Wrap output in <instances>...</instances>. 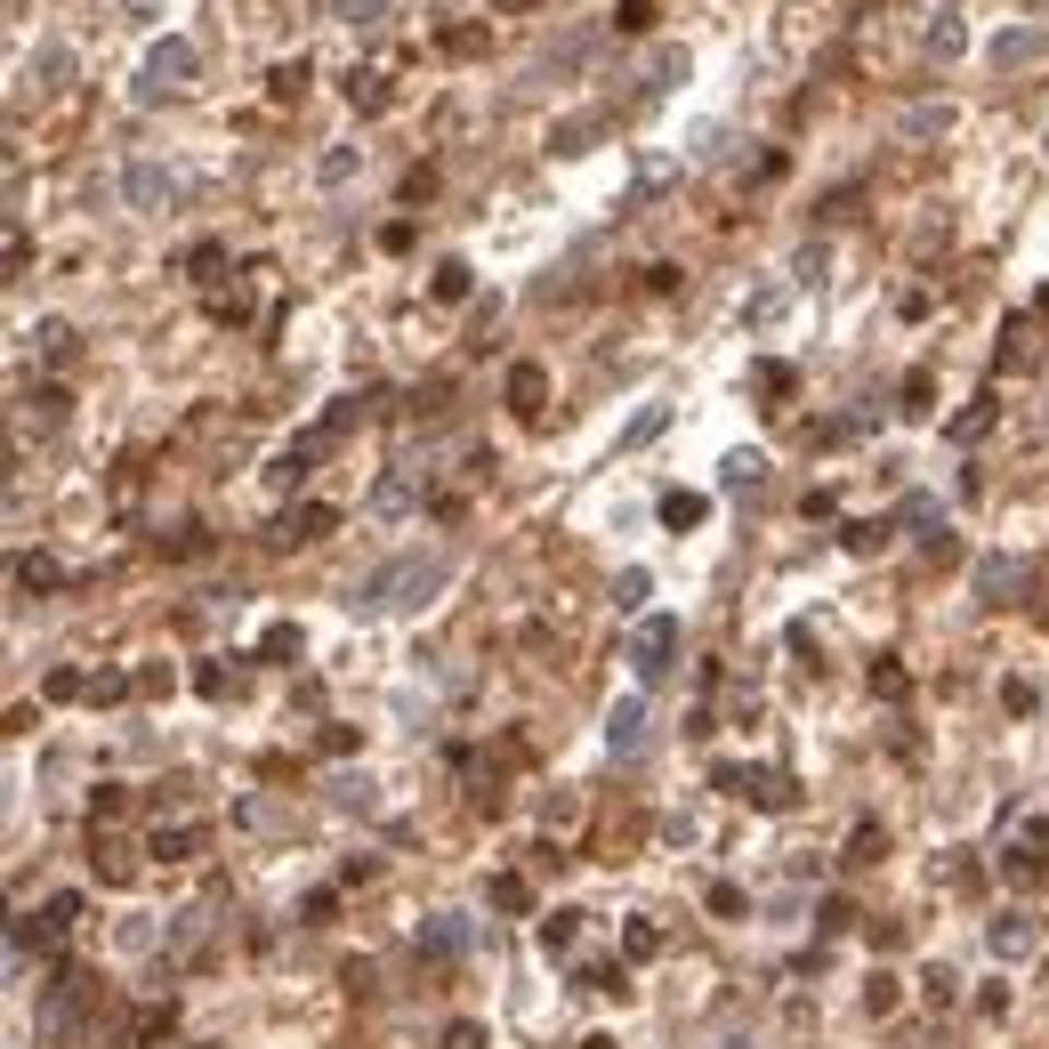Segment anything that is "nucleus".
<instances>
[{"instance_id":"nucleus-24","label":"nucleus","mask_w":1049,"mask_h":1049,"mask_svg":"<svg viewBox=\"0 0 1049 1049\" xmlns=\"http://www.w3.org/2000/svg\"><path fill=\"white\" fill-rule=\"evenodd\" d=\"M323 9H332L339 25H380V16H388V0H323Z\"/></svg>"},{"instance_id":"nucleus-33","label":"nucleus","mask_w":1049,"mask_h":1049,"mask_svg":"<svg viewBox=\"0 0 1049 1049\" xmlns=\"http://www.w3.org/2000/svg\"><path fill=\"white\" fill-rule=\"evenodd\" d=\"M929 396H937V380H929V372L904 380V413H929Z\"/></svg>"},{"instance_id":"nucleus-15","label":"nucleus","mask_w":1049,"mask_h":1049,"mask_svg":"<svg viewBox=\"0 0 1049 1049\" xmlns=\"http://www.w3.org/2000/svg\"><path fill=\"white\" fill-rule=\"evenodd\" d=\"M598 130H606L598 114H582V121H558V138H549V146H558V154H589V138H598Z\"/></svg>"},{"instance_id":"nucleus-28","label":"nucleus","mask_w":1049,"mask_h":1049,"mask_svg":"<svg viewBox=\"0 0 1049 1049\" xmlns=\"http://www.w3.org/2000/svg\"><path fill=\"white\" fill-rule=\"evenodd\" d=\"M775 315H784V291H759V299L743 307V323H751V332H767V323H775Z\"/></svg>"},{"instance_id":"nucleus-36","label":"nucleus","mask_w":1049,"mask_h":1049,"mask_svg":"<svg viewBox=\"0 0 1049 1049\" xmlns=\"http://www.w3.org/2000/svg\"><path fill=\"white\" fill-rule=\"evenodd\" d=\"M492 904H501V913H525V880H517V872L492 880Z\"/></svg>"},{"instance_id":"nucleus-21","label":"nucleus","mask_w":1049,"mask_h":1049,"mask_svg":"<svg viewBox=\"0 0 1049 1049\" xmlns=\"http://www.w3.org/2000/svg\"><path fill=\"white\" fill-rule=\"evenodd\" d=\"M356 162H363L356 146H332V154L315 162V178H323V187H347V178H356Z\"/></svg>"},{"instance_id":"nucleus-41","label":"nucleus","mask_w":1049,"mask_h":1049,"mask_svg":"<svg viewBox=\"0 0 1049 1049\" xmlns=\"http://www.w3.org/2000/svg\"><path fill=\"white\" fill-rule=\"evenodd\" d=\"M880 541H889V525H848V549H856V558H863V549H880Z\"/></svg>"},{"instance_id":"nucleus-5","label":"nucleus","mask_w":1049,"mask_h":1049,"mask_svg":"<svg viewBox=\"0 0 1049 1049\" xmlns=\"http://www.w3.org/2000/svg\"><path fill=\"white\" fill-rule=\"evenodd\" d=\"M1041 57H1049V33H1041V25H1017V33L993 40V65H1001V73H1025V65H1041Z\"/></svg>"},{"instance_id":"nucleus-20","label":"nucleus","mask_w":1049,"mask_h":1049,"mask_svg":"<svg viewBox=\"0 0 1049 1049\" xmlns=\"http://www.w3.org/2000/svg\"><path fill=\"white\" fill-rule=\"evenodd\" d=\"M33 339H40V356H49V363H73V323H57V315H49Z\"/></svg>"},{"instance_id":"nucleus-8","label":"nucleus","mask_w":1049,"mask_h":1049,"mask_svg":"<svg viewBox=\"0 0 1049 1049\" xmlns=\"http://www.w3.org/2000/svg\"><path fill=\"white\" fill-rule=\"evenodd\" d=\"M332 525H339V517H332V509H323V501H299L291 517L275 525V541H283V549H291V541H323V533H332Z\"/></svg>"},{"instance_id":"nucleus-27","label":"nucleus","mask_w":1049,"mask_h":1049,"mask_svg":"<svg viewBox=\"0 0 1049 1049\" xmlns=\"http://www.w3.org/2000/svg\"><path fill=\"white\" fill-rule=\"evenodd\" d=\"M291 97H307V57H291V65H275V106H291Z\"/></svg>"},{"instance_id":"nucleus-35","label":"nucleus","mask_w":1049,"mask_h":1049,"mask_svg":"<svg viewBox=\"0 0 1049 1049\" xmlns=\"http://www.w3.org/2000/svg\"><path fill=\"white\" fill-rule=\"evenodd\" d=\"M130 687H138V678H114V670H106V678H90V703H121Z\"/></svg>"},{"instance_id":"nucleus-29","label":"nucleus","mask_w":1049,"mask_h":1049,"mask_svg":"<svg viewBox=\"0 0 1049 1049\" xmlns=\"http://www.w3.org/2000/svg\"><path fill=\"white\" fill-rule=\"evenodd\" d=\"M663 420H670V404H646V413L630 420V437H622V444H646V437H663Z\"/></svg>"},{"instance_id":"nucleus-38","label":"nucleus","mask_w":1049,"mask_h":1049,"mask_svg":"<svg viewBox=\"0 0 1049 1049\" xmlns=\"http://www.w3.org/2000/svg\"><path fill=\"white\" fill-rule=\"evenodd\" d=\"M880 856V832L872 824H856V839H848V863H872Z\"/></svg>"},{"instance_id":"nucleus-18","label":"nucleus","mask_w":1049,"mask_h":1049,"mask_svg":"<svg viewBox=\"0 0 1049 1049\" xmlns=\"http://www.w3.org/2000/svg\"><path fill=\"white\" fill-rule=\"evenodd\" d=\"M678 73H687V49H654V65H646V97H663Z\"/></svg>"},{"instance_id":"nucleus-30","label":"nucleus","mask_w":1049,"mask_h":1049,"mask_svg":"<svg viewBox=\"0 0 1049 1049\" xmlns=\"http://www.w3.org/2000/svg\"><path fill=\"white\" fill-rule=\"evenodd\" d=\"M16 582H25V589H57V565L49 558H16Z\"/></svg>"},{"instance_id":"nucleus-43","label":"nucleus","mask_w":1049,"mask_h":1049,"mask_svg":"<svg viewBox=\"0 0 1049 1049\" xmlns=\"http://www.w3.org/2000/svg\"><path fill=\"white\" fill-rule=\"evenodd\" d=\"M727 1049H743V1041H727Z\"/></svg>"},{"instance_id":"nucleus-42","label":"nucleus","mask_w":1049,"mask_h":1049,"mask_svg":"<svg viewBox=\"0 0 1049 1049\" xmlns=\"http://www.w3.org/2000/svg\"><path fill=\"white\" fill-rule=\"evenodd\" d=\"M444 1041H452V1049H485V1034H477V1025H452Z\"/></svg>"},{"instance_id":"nucleus-14","label":"nucleus","mask_w":1049,"mask_h":1049,"mask_svg":"<svg viewBox=\"0 0 1049 1049\" xmlns=\"http://www.w3.org/2000/svg\"><path fill=\"white\" fill-rule=\"evenodd\" d=\"M65 65H73V49H65V40H49V49H40V57H33L25 73L40 81V90H57V81H65Z\"/></svg>"},{"instance_id":"nucleus-40","label":"nucleus","mask_w":1049,"mask_h":1049,"mask_svg":"<svg viewBox=\"0 0 1049 1049\" xmlns=\"http://www.w3.org/2000/svg\"><path fill=\"white\" fill-rule=\"evenodd\" d=\"M49 694H57V703H73V694H90V678H81V670H57V678H49Z\"/></svg>"},{"instance_id":"nucleus-11","label":"nucleus","mask_w":1049,"mask_h":1049,"mask_svg":"<svg viewBox=\"0 0 1049 1049\" xmlns=\"http://www.w3.org/2000/svg\"><path fill=\"white\" fill-rule=\"evenodd\" d=\"M703 517H711V501H703V492H663V525H670V533H694Z\"/></svg>"},{"instance_id":"nucleus-31","label":"nucleus","mask_w":1049,"mask_h":1049,"mask_svg":"<svg viewBox=\"0 0 1049 1049\" xmlns=\"http://www.w3.org/2000/svg\"><path fill=\"white\" fill-rule=\"evenodd\" d=\"M613 25H622V33H646V25H654V0H622V9H613Z\"/></svg>"},{"instance_id":"nucleus-7","label":"nucleus","mask_w":1049,"mask_h":1049,"mask_svg":"<svg viewBox=\"0 0 1049 1049\" xmlns=\"http://www.w3.org/2000/svg\"><path fill=\"white\" fill-rule=\"evenodd\" d=\"M121 194H130V202H138V211H154V202H170V194H178V178H170V170H162V162H138V170H130V178H121Z\"/></svg>"},{"instance_id":"nucleus-3","label":"nucleus","mask_w":1049,"mask_h":1049,"mask_svg":"<svg viewBox=\"0 0 1049 1049\" xmlns=\"http://www.w3.org/2000/svg\"><path fill=\"white\" fill-rule=\"evenodd\" d=\"M670 654H678V622H670V613H654V622H637V630H630V670L646 678V687L670 670Z\"/></svg>"},{"instance_id":"nucleus-2","label":"nucleus","mask_w":1049,"mask_h":1049,"mask_svg":"<svg viewBox=\"0 0 1049 1049\" xmlns=\"http://www.w3.org/2000/svg\"><path fill=\"white\" fill-rule=\"evenodd\" d=\"M194 73H202V57H194V40H154L146 49V65H138V106H162V97H178V90H194Z\"/></svg>"},{"instance_id":"nucleus-26","label":"nucleus","mask_w":1049,"mask_h":1049,"mask_svg":"<svg viewBox=\"0 0 1049 1049\" xmlns=\"http://www.w3.org/2000/svg\"><path fill=\"white\" fill-rule=\"evenodd\" d=\"M759 477H767V461H759V452H735V461H727V492H751Z\"/></svg>"},{"instance_id":"nucleus-13","label":"nucleus","mask_w":1049,"mask_h":1049,"mask_svg":"<svg viewBox=\"0 0 1049 1049\" xmlns=\"http://www.w3.org/2000/svg\"><path fill=\"white\" fill-rule=\"evenodd\" d=\"M896 130L904 138H944V130H953V106H904Z\"/></svg>"},{"instance_id":"nucleus-34","label":"nucleus","mask_w":1049,"mask_h":1049,"mask_svg":"<svg viewBox=\"0 0 1049 1049\" xmlns=\"http://www.w3.org/2000/svg\"><path fill=\"white\" fill-rule=\"evenodd\" d=\"M33 413H40V428H57V420H65V388H40Z\"/></svg>"},{"instance_id":"nucleus-44","label":"nucleus","mask_w":1049,"mask_h":1049,"mask_svg":"<svg viewBox=\"0 0 1049 1049\" xmlns=\"http://www.w3.org/2000/svg\"><path fill=\"white\" fill-rule=\"evenodd\" d=\"M1041 307H1049V291H1041Z\"/></svg>"},{"instance_id":"nucleus-9","label":"nucleus","mask_w":1049,"mask_h":1049,"mask_svg":"<svg viewBox=\"0 0 1049 1049\" xmlns=\"http://www.w3.org/2000/svg\"><path fill=\"white\" fill-rule=\"evenodd\" d=\"M977 589H985V606H1010L1017 589H1025V565H1017V558H985V565H977Z\"/></svg>"},{"instance_id":"nucleus-23","label":"nucleus","mask_w":1049,"mask_h":1049,"mask_svg":"<svg viewBox=\"0 0 1049 1049\" xmlns=\"http://www.w3.org/2000/svg\"><path fill=\"white\" fill-rule=\"evenodd\" d=\"M969 49V33H961V16H937L929 25V57H961Z\"/></svg>"},{"instance_id":"nucleus-12","label":"nucleus","mask_w":1049,"mask_h":1049,"mask_svg":"<svg viewBox=\"0 0 1049 1049\" xmlns=\"http://www.w3.org/2000/svg\"><path fill=\"white\" fill-rule=\"evenodd\" d=\"M347 106H356V114H380V106H388V73H363V65H356V73H347Z\"/></svg>"},{"instance_id":"nucleus-1","label":"nucleus","mask_w":1049,"mask_h":1049,"mask_svg":"<svg viewBox=\"0 0 1049 1049\" xmlns=\"http://www.w3.org/2000/svg\"><path fill=\"white\" fill-rule=\"evenodd\" d=\"M444 573H452V558H428V549L388 558L356 582V613H404V606H420L428 589H444Z\"/></svg>"},{"instance_id":"nucleus-6","label":"nucleus","mask_w":1049,"mask_h":1049,"mask_svg":"<svg viewBox=\"0 0 1049 1049\" xmlns=\"http://www.w3.org/2000/svg\"><path fill=\"white\" fill-rule=\"evenodd\" d=\"M606 751L613 759H630V751H646V703H613V718H606Z\"/></svg>"},{"instance_id":"nucleus-37","label":"nucleus","mask_w":1049,"mask_h":1049,"mask_svg":"<svg viewBox=\"0 0 1049 1049\" xmlns=\"http://www.w3.org/2000/svg\"><path fill=\"white\" fill-rule=\"evenodd\" d=\"M541 944H549V953H565V944H573V913H558V920H541Z\"/></svg>"},{"instance_id":"nucleus-4","label":"nucleus","mask_w":1049,"mask_h":1049,"mask_svg":"<svg viewBox=\"0 0 1049 1049\" xmlns=\"http://www.w3.org/2000/svg\"><path fill=\"white\" fill-rule=\"evenodd\" d=\"M718 784L743 791L751 808H791V775L784 767H718Z\"/></svg>"},{"instance_id":"nucleus-10","label":"nucleus","mask_w":1049,"mask_h":1049,"mask_svg":"<svg viewBox=\"0 0 1049 1049\" xmlns=\"http://www.w3.org/2000/svg\"><path fill=\"white\" fill-rule=\"evenodd\" d=\"M541 396H549V380H541V363H517V372H509V404H517V413L533 420V413H541Z\"/></svg>"},{"instance_id":"nucleus-39","label":"nucleus","mask_w":1049,"mask_h":1049,"mask_svg":"<svg viewBox=\"0 0 1049 1049\" xmlns=\"http://www.w3.org/2000/svg\"><path fill=\"white\" fill-rule=\"evenodd\" d=\"M33 266V242H25V226H9V275H25Z\"/></svg>"},{"instance_id":"nucleus-17","label":"nucleus","mask_w":1049,"mask_h":1049,"mask_svg":"<svg viewBox=\"0 0 1049 1049\" xmlns=\"http://www.w3.org/2000/svg\"><path fill=\"white\" fill-rule=\"evenodd\" d=\"M993 953L1001 961H1025V953H1034V929H1025V920H993Z\"/></svg>"},{"instance_id":"nucleus-22","label":"nucleus","mask_w":1049,"mask_h":1049,"mask_svg":"<svg viewBox=\"0 0 1049 1049\" xmlns=\"http://www.w3.org/2000/svg\"><path fill=\"white\" fill-rule=\"evenodd\" d=\"M993 413H1001V404H993V396H977V404H969V413H961V420H953V437H961V444H977V437H985V428H993Z\"/></svg>"},{"instance_id":"nucleus-19","label":"nucleus","mask_w":1049,"mask_h":1049,"mask_svg":"<svg viewBox=\"0 0 1049 1049\" xmlns=\"http://www.w3.org/2000/svg\"><path fill=\"white\" fill-rule=\"evenodd\" d=\"M404 509H413V477H388L372 492V517H404Z\"/></svg>"},{"instance_id":"nucleus-32","label":"nucleus","mask_w":1049,"mask_h":1049,"mask_svg":"<svg viewBox=\"0 0 1049 1049\" xmlns=\"http://www.w3.org/2000/svg\"><path fill=\"white\" fill-rule=\"evenodd\" d=\"M872 694H889V703H904V670H896V663H872Z\"/></svg>"},{"instance_id":"nucleus-16","label":"nucleus","mask_w":1049,"mask_h":1049,"mask_svg":"<svg viewBox=\"0 0 1049 1049\" xmlns=\"http://www.w3.org/2000/svg\"><path fill=\"white\" fill-rule=\"evenodd\" d=\"M468 283H477V266H468V259H444L428 291H437V299H468Z\"/></svg>"},{"instance_id":"nucleus-25","label":"nucleus","mask_w":1049,"mask_h":1049,"mask_svg":"<svg viewBox=\"0 0 1049 1049\" xmlns=\"http://www.w3.org/2000/svg\"><path fill=\"white\" fill-rule=\"evenodd\" d=\"M291 654H299V630H291V622H275V630L259 637V663H291Z\"/></svg>"}]
</instances>
